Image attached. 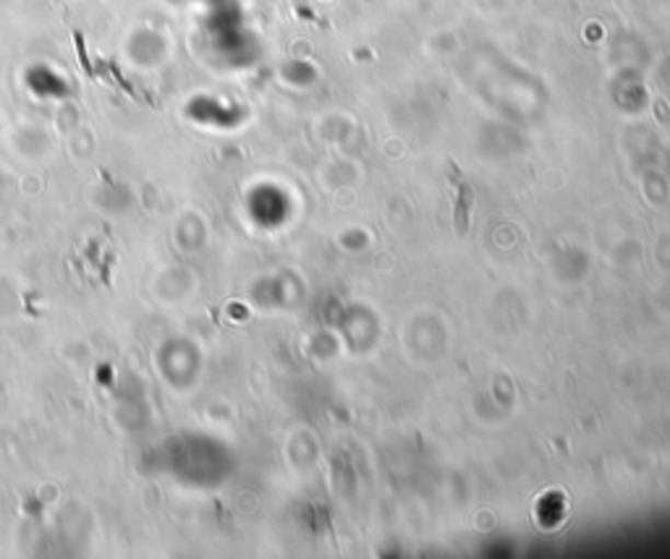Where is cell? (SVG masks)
<instances>
[{
	"label": "cell",
	"instance_id": "obj_1",
	"mask_svg": "<svg viewBox=\"0 0 670 559\" xmlns=\"http://www.w3.org/2000/svg\"><path fill=\"white\" fill-rule=\"evenodd\" d=\"M451 186L455 188V205H453V214H455V231L464 235L469 231V212H472V201H474V191L472 186L464 184V178H461V173L455 171V165L451 167Z\"/></svg>",
	"mask_w": 670,
	"mask_h": 559
}]
</instances>
